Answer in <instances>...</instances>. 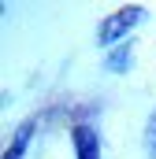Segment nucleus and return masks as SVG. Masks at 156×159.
Here are the masks:
<instances>
[{
	"instance_id": "obj_1",
	"label": "nucleus",
	"mask_w": 156,
	"mask_h": 159,
	"mask_svg": "<svg viewBox=\"0 0 156 159\" xmlns=\"http://www.w3.org/2000/svg\"><path fill=\"white\" fill-rule=\"evenodd\" d=\"M149 19V11L141 7V4H126V7H119V11H112L100 26H97V44L100 48H115V44H123V41H130V30L134 26H141Z\"/></svg>"
},
{
	"instance_id": "obj_2",
	"label": "nucleus",
	"mask_w": 156,
	"mask_h": 159,
	"mask_svg": "<svg viewBox=\"0 0 156 159\" xmlns=\"http://www.w3.org/2000/svg\"><path fill=\"white\" fill-rule=\"evenodd\" d=\"M71 144H75V159H100V133L89 122L71 126Z\"/></svg>"
},
{
	"instance_id": "obj_3",
	"label": "nucleus",
	"mask_w": 156,
	"mask_h": 159,
	"mask_svg": "<svg viewBox=\"0 0 156 159\" xmlns=\"http://www.w3.org/2000/svg\"><path fill=\"white\" fill-rule=\"evenodd\" d=\"M130 67H134V37L115 44V48L108 52V59H104V70H108V74H126Z\"/></svg>"
},
{
	"instance_id": "obj_4",
	"label": "nucleus",
	"mask_w": 156,
	"mask_h": 159,
	"mask_svg": "<svg viewBox=\"0 0 156 159\" xmlns=\"http://www.w3.org/2000/svg\"><path fill=\"white\" fill-rule=\"evenodd\" d=\"M34 129H37V115L34 119H26L19 129H15V137H11V144H7V152L4 159H22L26 156V148H30V137H34Z\"/></svg>"
},
{
	"instance_id": "obj_5",
	"label": "nucleus",
	"mask_w": 156,
	"mask_h": 159,
	"mask_svg": "<svg viewBox=\"0 0 156 159\" xmlns=\"http://www.w3.org/2000/svg\"><path fill=\"white\" fill-rule=\"evenodd\" d=\"M141 144H145V159H156V111L145 122V133H141Z\"/></svg>"
}]
</instances>
